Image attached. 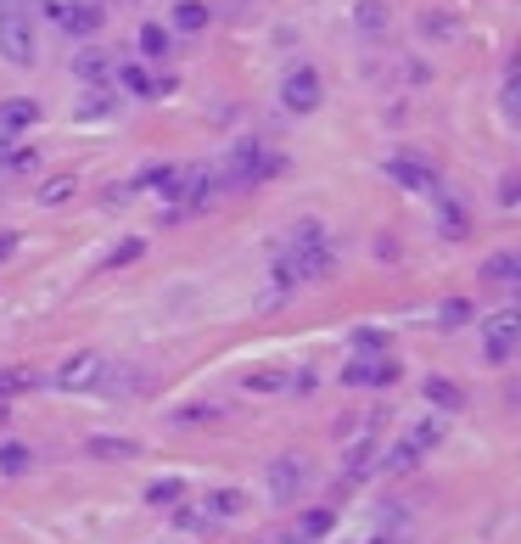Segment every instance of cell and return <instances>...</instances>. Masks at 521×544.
<instances>
[{
	"instance_id": "1",
	"label": "cell",
	"mask_w": 521,
	"mask_h": 544,
	"mask_svg": "<svg viewBox=\"0 0 521 544\" xmlns=\"http://www.w3.org/2000/svg\"><path fill=\"white\" fill-rule=\"evenodd\" d=\"M281 258L292 264L297 287H303V281H320V275L337 270V247H331V236H325L320 219H297L292 236H286V253H281Z\"/></svg>"
},
{
	"instance_id": "2",
	"label": "cell",
	"mask_w": 521,
	"mask_h": 544,
	"mask_svg": "<svg viewBox=\"0 0 521 544\" xmlns=\"http://www.w3.org/2000/svg\"><path fill=\"white\" fill-rule=\"evenodd\" d=\"M286 163H281V152H269L264 141H236L230 146V158H225V169H219V186H230V191H241V186H258V180H269V174H281Z\"/></svg>"
},
{
	"instance_id": "3",
	"label": "cell",
	"mask_w": 521,
	"mask_h": 544,
	"mask_svg": "<svg viewBox=\"0 0 521 544\" xmlns=\"http://www.w3.org/2000/svg\"><path fill=\"white\" fill-rule=\"evenodd\" d=\"M0 57L12 68H34V23L23 6H0Z\"/></svg>"
},
{
	"instance_id": "4",
	"label": "cell",
	"mask_w": 521,
	"mask_h": 544,
	"mask_svg": "<svg viewBox=\"0 0 521 544\" xmlns=\"http://www.w3.org/2000/svg\"><path fill=\"white\" fill-rule=\"evenodd\" d=\"M45 17L68 34H96L107 23V6H96V0H45Z\"/></svg>"
},
{
	"instance_id": "5",
	"label": "cell",
	"mask_w": 521,
	"mask_h": 544,
	"mask_svg": "<svg viewBox=\"0 0 521 544\" xmlns=\"http://www.w3.org/2000/svg\"><path fill=\"white\" fill-rule=\"evenodd\" d=\"M107 371H113V365H107L101 354H73L68 365L51 376V387H57V393H90V387L107 382Z\"/></svg>"
},
{
	"instance_id": "6",
	"label": "cell",
	"mask_w": 521,
	"mask_h": 544,
	"mask_svg": "<svg viewBox=\"0 0 521 544\" xmlns=\"http://www.w3.org/2000/svg\"><path fill=\"white\" fill-rule=\"evenodd\" d=\"M342 382L348 387H393L398 382V359L393 354H359L348 371H342Z\"/></svg>"
},
{
	"instance_id": "7",
	"label": "cell",
	"mask_w": 521,
	"mask_h": 544,
	"mask_svg": "<svg viewBox=\"0 0 521 544\" xmlns=\"http://www.w3.org/2000/svg\"><path fill=\"white\" fill-rule=\"evenodd\" d=\"M320 73L314 68H292L286 73V85H281V101H286V113H314L320 107Z\"/></svg>"
},
{
	"instance_id": "8",
	"label": "cell",
	"mask_w": 521,
	"mask_h": 544,
	"mask_svg": "<svg viewBox=\"0 0 521 544\" xmlns=\"http://www.w3.org/2000/svg\"><path fill=\"white\" fill-rule=\"evenodd\" d=\"M387 174H393V180H398L404 191H421V197H432V191H437V169H432V163L404 158V152H398V158L387 163Z\"/></svg>"
},
{
	"instance_id": "9",
	"label": "cell",
	"mask_w": 521,
	"mask_h": 544,
	"mask_svg": "<svg viewBox=\"0 0 521 544\" xmlns=\"http://www.w3.org/2000/svg\"><path fill=\"white\" fill-rule=\"evenodd\" d=\"M303 455H281L275 466H269V494H275V505H286V500H297V483H303Z\"/></svg>"
},
{
	"instance_id": "10",
	"label": "cell",
	"mask_w": 521,
	"mask_h": 544,
	"mask_svg": "<svg viewBox=\"0 0 521 544\" xmlns=\"http://www.w3.org/2000/svg\"><path fill=\"white\" fill-rule=\"evenodd\" d=\"M488 359L493 365H510V359H516V309H505V315L488 326Z\"/></svg>"
},
{
	"instance_id": "11",
	"label": "cell",
	"mask_w": 521,
	"mask_h": 544,
	"mask_svg": "<svg viewBox=\"0 0 521 544\" xmlns=\"http://www.w3.org/2000/svg\"><path fill=\"white\" fill-rule=\"evenodd\" d=\"M118 85L129 90V96H141V101H152V96H169V79H152V73L141 68V62H129V68H118Z\"/></svg>"
},
{
	"instance_id": "12",
	"label": "cell",
	"mask_w": 521,
	"mask_h": 544,
	"mask_svg": "<svg viewBox=\"0 0 521 544\" xmlns=\"http://www.w3.org/2000/svg\"><path fill=\"white\" fill-rule=\"evenodd\" d=\"M241 511H247L241 488H213L208 505H202V516H208V522H230V516H241Z\"/></svg>"
},
{
	"instance_id": "13",
	"label": "cell",
	"mask_w": 521,
	"mask_h": 544,
	"mask_svg": "<svg viewBox=\"0 0 521 544\" xmlns=\"http://www.w3.org/2000/svg\"><path fill=\"white\" fill-rule=\"evenodd\" d=\"M208 23H213L208 0H180V6H174V29H180V34H202Z\"/></svg>"
},
{
	"instance_id": "14",
	"label": "cell",
	"mask_w": 521,
	"mask_h": 544,
	"mask_svg": "<svg viewBox=\"0 0 521 544\" xmlns=\"http://www.w3.org/2000/svg\"><path fill=\"white\" fill-rule=\"evenodd\" d=\"M426 399H432L443 416H454V410H465V387H454L449 376H432V382H426Z\"/></svg>"
},
{
	"instance_id": "15",
	"label": "cell",
	"mask_w": 521,
	"mask_h": 544,
	"mask_svg": "<svg viewBox=\"0 0 521 544\" xmlns=\"http://www.w3.org/2000/svg\"><path fill=\"white\" fill-rule=\"evenodd\" d=\"M85 449L96 460H129V455H141V444H135V438H107V432H96Z\"/></svg>"
},
{
	"instance_id": "16",
	"label": "cell",
	"mask_w": 521,
	"mask_h": 544,
	"mask_svg": "<svg viewBox=\"0 0 521 544\" xmlns=\"http://www.w3.org/2000/svg\"><path fill=\"white\" fill-rule=\"evenodd\" d=\"M353 23H359V34L381 40V34H387V6H381V0H359V6H353Z\"/></svg>"
},
{
	"instance_id": "17",
	"label": "cell",
	"mask_w": 521,
	"mask_h": 544,
	"mask_svg": "<svg viewBox=\"0 0 521 544\" xmlns=\"http://www.w3.org/2000/svg\"><path fill=\"white\" fill-rule=\"evenodd\" d=\"M180 500H185V477H157L146 488V505H157V511H174Z\"/></svg>"
},
{
	"instance_id": "18",
	"label": "cell",
	"mask_w": 521,
	"mask_h": 544,
	"mask_svg": "<svg viewBox=\"0 0 521 544\" xmlns=\"http://www.w3.org/2000/svg\"><path fill=\"white\" fill-rule=\"evenodd\" d=\"M516 270H521V258L505 247V253H493L488 264H482V281H493V287H499V281H505V287H516Z\"/></svg>"
},
{
	"instance_id": "19",
	"label": "cell",
	"mask_w": 521,
	"mask_h": 544,
	"mask_svg": "<svg viewBox=\"0 0 521 544\" xmlns=\"http://www.w3.org/2000/svg\"><path fill=\"white\" fill-rule=\"evenodd\" d=\"M443 236H454V242H465L471 236V208L454 197H443Z\"/></svg>"
},
{
	"instance_id": "20",
	"label": "cell",
	"mask_w": 521,
	"mask_h": 544,
	"mask_svg": "<svg viewBox=\"0 0 521 544\" xmlns=\"http://www.w3.org/2000/svg\"><path fill=\"white\" fill-rule=\"evenodd\" d=\"M34 118H40V107H34V101H6V107H0V129H6V135L29 129Z\"/></svg>"
},
{
	"instance_id": "21",
	"label": "cell",
	"mask_w": 521,
	"mask_h": 544,
	"mask_svg": "<svg viewBox=\"0 0 521 544\" xmlns=\"http://www.w3.org/2000/svg\"><path fill=\"white\" fill-rule=\"evenodd\" d=\"M34 466V449L29 444H0V472L6 477H23Z\"/></svg>"
},
{
	"instance_id": "22",
	"label": "cell",
	"mask_w": 521,
	"mask_h": 544,
	"mask_svg": "<svg viewBox=\"0 0 521 544\" xmlns=\"http://www.w3.org/2000/svg\"><path fill=\"white\" fill-rule=\"evenodd\" d=\"M73 73H79V79H85V85H101V79H107V73H113V62L101 57V51H85V57H73Z\"/></svg>"
},
{
	"instance_id": "23",
	"label": "cell",
	"mask_w": 521,
	"mask_h": 544,
	"mask_svg": "<svg viewBox=\"0 0 521 544\" xmlns=\"http://www.w3.org/2000/svg\"><path fill=\"white\" fill-rule=\"evenodd\" d=\"M79 118H85V124H90V118H113V96H107L101 85H90L85 101H79Z\"/></svg>"
},
{
	"instance_id": "24",
	"label": "cell",
	"mask_w": 521,
	"mask_h": 544,
	"mask_svg": "<svg viewBox=\"0 0 521 544\" xmlns=\"http://www.w3.org/2000/svg\"><path fill=\"white\" fill-rule=\"evenodd\" d=\"M141 253H146V247H141V236H124V242H118L113 253H107V264H101V270H124V264H135Z\"/></svg>"
},
{
	"instance_id": "25",
	"label": "cell",
	"mask_w": 521,
	"mask_h": 544,
	"mask_svg": "<svg viewBox=\"0 0 521 544\" xmlns=\"http://www.w3.org/2000/svg\"><path fill=\"white\" fill-rule=\"evenodd\" d=\"M499 101H505V118L516 124V113H521V68H516V62L505 68V96H499Z\"/></svg>"
},
{
	"instance_id": "26",
	"label": "cell",
	"mask_w": 521,
	"mask_h": 544,
	"mask_svg": "<svg viewBox=\"0 0 521 544\" xmlns=\"http://www.w3.org/2000/svg\"><path fill=\"white\" fill-rule=\"evenodd\" d=\"M331 522H337V511H309V516H303V528H297V539H325Z\"/></svg>"
},
{
	"instance_id": "27",
	"label": "cell",
	"mask_w": 521,
	"mask_h": 544,
	"mask_svg": "<svg viewBox=\"0 0 521 544\" xmlns=\"http://www.w3.org/2000/svg\"><path fill=\"white\" fill-rule=\"evenodd\" d=\"M465 320H471V303H465V298H449L443 309H437V326H443V331L465 326Z\"/></svg>"
},
{
	"instance_id": "28",
	"label": "cell",
	"mask_w": 521,
	"mask_h": 544,
	"mask_svg": "<svg viewBox=\"0 0 521 544\" xmlns=\"http://www.w3.org/2000/svg\"><path fill=\"white\" fill-rule=\"evenodd\" d=\"M353 348H359V354H387V331L359 326V331H353Z\"/></svg>"
},
{
	"instance_id": "29",
	"label": "cell",
	"mask_w": 521,
	"mask_h": 544,
	"mask_svg": "<svg viewBox=\"0 0 521 544\" xmlns=\"http://www.w3.org/2000/svg\"><path fill=\"white\" fill-rule=\"evenodd\" d=\"M141 57H169V34L157 29V23H146L141 29Z\"/></svg>"
},
{
	"instance_id": "30",
	"label": "cell",
	"mask_w": 521,
	"mask_h": 544,
	"mask_svg": "<svg viewBox=\"0 0 521 544\" xmlns=\"http://www.w3.org/2000/svg\"><path fill=\"white\" fill-rule=\"evenodd\" d=\"M29 387H40V371H6L0 376V393L12 399V393H29Z\"/></svg>"
},
{
	"instance_id": "31",
	"label": "cell",
	"mask_w": 521,
	"mask_h": 544,
	"mask_svg": "<svg viewBox=\"0 0 521 544\" xmlns=\"http://www.w3.org/2000/svg\"><path fill=\"white\" fill-rule=\"evenodd\" d=\"M437 438H443V427H437V421H421V427L409 432L404 444H409V449H415V455H421V449H432V444H437Z\"/></svg>"
},
{
	"instance_id": "32",
	"label": "cell",
	"mask_w": 521,
	"mask_h": 544,
	"mask_svg": "<svg viewBox=\"0 0 521 544\" xmlns=\"http://www.w3.org/2000/svg\"><path fill=\"white\" fill-rule=\"evenodd\" d=\"M247 387H253V393H281L286 376L281 371H258V376H247Z\"/></svg>"
},
{
	"instance_id": "33",
	"label": "cell",
	"mask_w": 521,
	"mask_h": 544,
	"mask_svg": "<svg viewBox=\"0 0 521 544\" xmlns=\"http://www.w3.org/2000/svg\"><path fill=\"white\" fill-rule=\"evenodd\" d=\"M421 29H426V34H432V40H454V17H443V12H432V17H426V23H421Z\"/></svg>"
},
{
	"instance_id": "34",
	"label": "cell",
	"mask_w": 521,
	"mask_h": 544,
	"mask_svg": "<svg viewBox=\"0 0 521 544\" xmlns=\"http://www.w3.org/2000/svg\"><path fill=\"white\" fill-rule=\"evenodd\" d=\"M68 197H73V180H51V186L40 191V202H45V208H51V202H68Z\"/></svg>"
},
{
	"instance_id": "35",
	"label": "cell",
	"mask_w": 521,
	"mask_h": 544,
	"mask_svg": "<svg viewBox=\"0 0 521 544\" xmlns=\"http://www.w3.org/2000/svg\"><path fill=\"white\" fill-rule=\"evenodd\" d=\"M415 460H421V455H415V449H409V444H398V449H393V460H387V472H409Z\"/></svg>"
},
{
	"instance_id": "36",
	"label": "cell",
	"mask_w": 521,
	"mask_h": 544,
	"mask_svg": "<svg viewBox=\"0 0 521 544\" xmlns=\"http://www.w3.org/2000/svg\"><path fill=\"white\" fill-rule=\"evenodd\" d=\"M12 247H17V236L6 230V236H0V258H12Z\"/></svg>"
},
{
	"instance_id": "37",
	"label": "cell",
	"mask_w": 521,
	"mask_h": 544,
	"mask_svg": "<svg viewBox=\"0 0 521 544\" xmlns=\"http://www.w3.org/2000/svg\"><path fill=\"white\" fill-rule=\"evenodd\" d=\"M6 416H12V410H6V393H0V427H6Z\"/></svg>"
},
{
	"instance_id": "38",
	"label": "cell",
	"mask_w": 521,
	"mask_h": 544,
	"mask_svg": "<svg viewBox=\"0 0 521 544\" xmlns=\"http://www.w3.org/2000/svg\"><path fill=\"white\" fill-rule=\"evenodd\" d=\"M6 158H12V141H0V163H6Z\"/></svg>"
}]
</instances>
